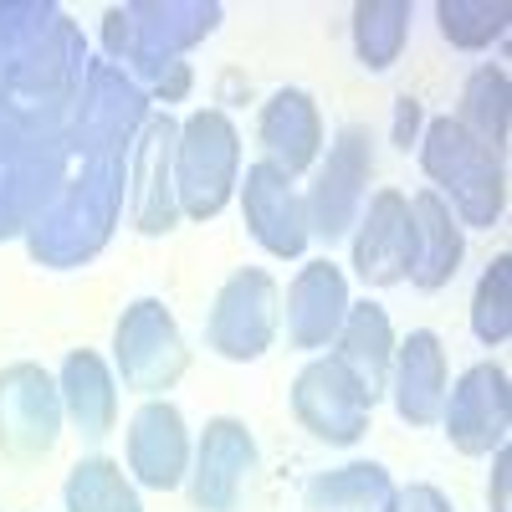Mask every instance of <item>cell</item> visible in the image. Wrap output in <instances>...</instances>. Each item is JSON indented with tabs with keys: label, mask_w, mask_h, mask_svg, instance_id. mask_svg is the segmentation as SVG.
Masks as SVG:
<instances>
[{
	"label": "cell",
	"mask_w": 512,
	"mask_h": 512,
	"mask_svg": "<svg viewBox=\"0 0 512 512\" xmlns=\"http://www.w3.org/2000/svg\"><path fill=\"white\" fill-rule=\"evenodd\" d=\"M88 47L62 6L47 0H0V113L67 134Z\"/></svg>",
	"instance_id": "6da1fadb"
},
{
	"label": "cell",
	"mask_w": 512,
	"mask_h": 512,
	"mask_svg": "<svg viewBox=\"0 0 512 512\" xmlns=\"http://www.w3.org/2000/svg\"><path fill=\"white\" fill-rule=\"evenodd\" d=\"M216 0H128L103 11V62L123 67L149 103H185L195 88L190 52L221 31Z\"/></svg>",
	"instance_id": "7a4b0ae2"
},
{
	"label": "cell",
	"mask_w": 512,
	"mask_h": 512,
	"mask_svg": "<svg viewBox=\"0 0 512 512\" xmlns=\"http://www.w3.org/2000/svg\"><path fill=\"white\" fill-rule=\"evenodd\" d=\"M128 200V159L113 154H77L67 149V169L41 205V216L26 226V256L47 272L88 267L93 256L108 251L118 216Z\"/></svg>",
	"instance_id": "3957f363"
},
{
	"label": "cell",
	"mask_w": 512,
	"mask_h": 512,
	"mask_svg": "<svg viewBox=\"0 0 512 512\" xmlns=\"http://www.w3.org/2000/svg\"><path fill=\"white\" fill-rule=\"evenodd\" d=\"M415 154H420V169L431 180V190L461 221V231H492L507 216V164L482 154L461 134V123L451 113L425 118V134H420Z\"/></svg>",
	"instance_id": "277c9868"
},
{
	"label": "cell",
	"mask_w": 512,
	"mask_h": 512,
	"mask_svg": "<svg viewBox=\"0 0 512 512\" xmlns=\"http://www.w3.org/2000/svg\"><path fill=\"white\" fill-rule=\"evenodd\" d=\"M241 185V134L226 108H195L175 139V195L185 221H216Z\"/></svg>",
	"instance_id": "5b68a950"
},
{
	"label": "cell",
	"mask_w": 512,
	"mask_h": 512,
	"mask_svg": "<svg viewBox=\"0 0 512 512\" xmlns=\"http://www.w3.org/2000/svg\"><path fill=\"white\" fill-rule=\"evenodd\" d=\"M67 169V134L0 113V241L26 236V226L52 200Z\"/></svg>",
	"instance_id": "8992f818"
},
{
	"label": "cell",
	"mask_w": 512,
	"mask_h": 512,
	"mask_svg": "<svg viewBox=\"0 0 512 512\" xmlns=\"http://www.w3.org/2000/svg\"><path fill=\"white\" fill-rule=\"evenodd\" d=\"M113 374L123 390L144 400H169V390L190 374V344L159 297H134L113 328Z\"/></svg>",
	"instance_id": "52a82bcc"
},
{
	"label": "cell",
	"mask_w": 512,
	"mask_h": 512,
	"mask_svg": "<svg viewBox=\"0 0 512 512\" xmlns=\"http://www.w3.org/2000/svg\"><path fill=\"white\" fill-rule=\"evenodd\" d=\"M282 333V287L262 267H241L221 282L205 318V349L226 364H256Z\"/></svg>",
	"instance_id": "ba28073f"
},
{
	"label": "cell",
	"mask_w": 512,
	"mask_h": 512,
	"mask_svg": "<svg viewBox=\"0 0 512 512\" xmlns=\"http://www.w3.org/2000/svg\"><path fill=\"white\" fill-rule=\"evenodd\" d=\"M369 185H374V139L364 123H344L333 134L328 154H318L313 164V185L303 190V205H308V236L313 241H338L349 236L359 210L369 200Z\"/></svg>",
	"instance_id": "9c48e42d"
},
{
	"label": "cell",
	"mask_w": 512,
	"mask_h": 512,
	"mask_svg": "<svg viewBox=\"0 0 512 512\" xmlns=\"http://www.w3.org/2000/svg\"><path fill=\"white\" fill-rule=\"evenodd\" d=\"M149 113H154L149 93L123 67L88 62L77 108H72V123H67V149L128 159V149H134V139H139V128L149 123Z\"/></svg>",
	"instance_id": "30bf717a"
},
{
	"label": "cell",
	"mask_w": 512,
	"mask_h": 512,
	"mask_svg": "<svg viewBox=\"0 0 512 512\" xmlns=\"http://www.w3.org/2000/svg\"><path fill=\"white\" fill-rule=\"evenodd\" d=\"M62 395L57 374H47L31 359H16L0 369V456L36 461L62 441Z\"/></svg>",
	"instance_id": "8fae6325"
},
{
	"label": "cell",
	"mask_w": 512,
	"mask_h": 512,
	"mask_svg": "<svg viewBox=\"0 0 512 512\" xmlns=\"http://www.w3.org/2000/svg\"><path fill=\"white\" fill-rule=\"evenodd\" d=\"M175 139L180 123L169 113H149V123L139 128L134 149H128V226L139 236H169L185 216H180V195H175Z\"/></svg>",
	"instance_id": "7c38bea8"
},
{
	"label": "cell",
	"mask_w": 512,
	"mask_h": 512,
	"mask_svg": "<svg viewBox=\"0 0 512 512\" xmlns=\"http://www.w3.org/2000/svg\"><path fill=\"white\" fill-rule=\"evenodd\" d=\"M441 431L456 456H492L512 431V379L497 359L466 369L441 405Z\"/></svg>",
	"instance_id": "4fadbf2b"
},
{
	"label": "cell",
	"mask_w": 512,
	"mask_h": 512,
	"mask_svg": "<svg viewBox=\"0 0 512 512\" xmlns=\"http://www.w3.org/2000/svg\"><path fill=\"white\" fill-rule=\"evenodd\" d=\"M292 420L323 446H359L369 436L374 405L354 384V374L333 354H318L292 379Z\"/></svg>",
	"instance_id": "5bb4252c"
},
{
	"label": "cell",
	"mask_w": 512,
	"mask_h": 512,
	"mask_svg": "<svg viewBox=\"0 0 512 512\" xmlns=\"http://www.w3.org/2000/svg\"><path fill=\"white\" fill-rule=\"evenodd\" d=\"M256 472V436L236 415H210L190 456V502L200 512H236L246 482Z\"/></svg>",
	"instance_id": "9a60e30c"
},
{
	"label": "cell",
	"mask_w": 512,
	"mask_h": 512,
	"mask_svg": "<svg viewBox=\"0 0 512 512\" xmlns=\"http://www.w3.org/2000/svg\"><path fill=\"white\" fill-rule=\"evenodd\" d=\"M241 195V216H246V231L251 241L262 246L277 262H297L308 251V205H303V190L297 180H287L282 169H272L267 159L246 164V175L236 185Z\"/></svg>",
	"instance_id": "2e32d148"
},
{
	"label": "cell",
	"mask_w": 512,
	"mask_h": 512,
	"mask_svg": "<svg viewBox=\"0 0 512 512\" xmlns=\"http://www.w3.org/2000/svg\"><path fill=\"white\" fill-rule=\"evenodd\" d=\"M123 456H128V477H134V487H149V492L185 487L190 456H195L185 410L175 400H144L134 410V420H128Z\"/></svg>",
	"instance_id": "e0dca14e"
},
{
	"label": "cell",
	"mask_w": 512,
	"mask_h": 512,
	"mask_svg": "<svg viewBox=\"0 0 512 512\" xmlns=\"http://www.w3.org/2000/svg\"><path fill=\"white\" fill-rule=\"evenodd\" d=\"M410 195L395 185L369 190L354 221V277L364 287H400L410 282Z\"/></svg>",
	"instance_id": "ac0fdd59"
},
{
	"label": "cell",
	"mask_w": 512,
	"mask_h": 512,
	"mask_svg": "<svg viewBox=\"0 0 512 512\" xmlns=\"http://www.w3.org/2000/svg\"><path fill=\"white\" fill-rule=\"evenodd\" d=\"M349 277L344 267H333L328 256H313V262L297 267L292 287H287V308H282V323H287V344L292 349H333L338 328L349 318Z\"/></svg>",
	"instance_id": "d6986e66"
},
{
	"label": "cell",
	"mask_w": 512,
	"mask_h": 512,
	"mask_svg": "<svg viewBox=\"0 0 512 512\" xmlns=\"http://www.w3.org/2000/svg\"><path fill=\"white\" fill-rule=\"evenodd\" d=\"M451 390V364H446V344L431 328H410L395 344V364H390V395L395 415L410 425V431H425V425H441V405Z\"/></svg>",
	"instance_id": "ffe728a7"
},
{
	"label": "cell",
	"mask_w": 512,
	"mask_h": 512,
	"mask_svg": "<svg viewBox=\"0 0 512 512\" xmlns=\"http://www.w3.org/2000/svg\"><path fill=\"white\" fill-rule=\"evenodd\" d=\"M256 144L272 169H282L287 180L308 175L323 154V113L318 98L303 88H277L262 113H256Z\"/></svg>",
	"instance_id": "44dd1931"
},
{
	"label": "cell",
	"mask_w": 512,
	"mask_h": 512,
	"mask_svg": "<svg viewBox=\"0 0 512 512\" xmlns=\"http://www.w3.org/2000/svg\"><path fill=\"white\" fill-rule=\"evenodd\" d=\"M410 287L420 292H441L456 282L461 262H466V231L446 210V200L436 190H415L410 195Z\"/></svg>",
	"instance_id": "7402d4cb"
},
{
	"label": "cell",
	"mask_w": 512,
	"mask_h": 512,
	"mask_svg": "<svg viewBox=\"0 0 512 512\" xmlns=\"http://www.w3.org/2000/svg\"><path fill=\"white\" fill-rule=\"evenodd\" d=\"M62 415L82 441H103L118 431V374L98 349H67L57 369Z\"/></svg>",
	"instance_id": "603a6c76"
},
{
	"label": "cell",
	"mask_w": 512,
	"mask_h": 512,
	"mask_svg": "<svg viewBox=\"0 0 512 512\" xmlns=\"http://www.w3.org/2000/svg\"><path fill=\"white\" fill-rule=\"evenodd\" d=\"M395 344H400L395 323H390V313H384L379 303H349V318H344V328H338V338H333L328 354L354 374V384L364 390V400L379 405L384 390H390Z\"/></svg>",
	"instance_id": "cb8c5ba5"
},
{
	"label": "cell",
	"mask_w": 512,
	"mask_h": 512,
	"mask_svg": "<svg viewBox=\"0 0 512 512\" xmlns=\"http://www.w3.org/2000/svg\"><path fill=\"white\" fill-rule=\"evenodd\" d=\"M461 123V134L472 139L482 154H492L497 164H507V144H512V82L502 62H482L461 88V103L451 113Z\"/></svg>",
	"instance_id": "d4e9b609"
},
{
	"label": "cell",
	"mask_w": 512,
	"mask_h": 512,
	"mask_svg": "<svg viewBox=\"0 0 512 512\" xmlns=\"http://www.w3.org/2000/svg\"><path fill=\"white\" fill-rule=\"evenodd\" d=\"M303 502L308 512H390L395 477L379 461H349V466H333V472L313 477Z\"/></svg>",
	"instance_id": "484cf974"
},
{
	"label": "cell",
	"mask_w": 512,
	"mask_h": 512,
	"mask_svg": "<svg viewBox=\"0 0 512 512\" xmlns=\"http://www.w3.org/2000/svg\"><path fill=\"white\" fill-rule=\"evenodd\" d=\"M410 0H359L349 11V31H354V57L364 72H390L405 57L410 41Z\"/></svg>",
	"instance_id": "4316f807"
},
{
	"label": "cell",
	"mask_w": 512,
	"mask_h": 512,
	"mask_svg": "<svg viewBox=\"0 0 512 512\" xmlns=\"http://www.w3.org/2000/svg\"><path fill=\"white\" fill-rule=\"evenodd\" d=\"M62 502H67V512H144L134 477H128L123 461H113V456L72 461V472L62 482Z\"/></svg>",
	"instance_id": "83f0119b"
},
{
	"label": "cell",
	"mask_w": 512,
	"mask_h": 512,
	"mask_svg": "<svg viewBox=\"0 0 512 512\" xmlns=\"http://www.w3.org/2000/svg\"><path fill=\"white\" fill-rule=\"evenodd\" d=\"M436 26L456 52H487L492 41L507 36L512 26V6L507 0H441L436 6Z\"/></svg>",
	"instance_id": "f1b7e54d"
},
{
	"label": "cell",
	"mask_w": 512,
	"mask_h": 512,
	"mask_svg": "<svg viewBox=\"0 0 512 512\" xmlns=\"http://www.w3.org/2000/svg\"><path fill=\"white\" fill-rule=\"evenodd\" d=\"M472 333L482 349H502L512 338V256L497 251L472 292Z\"/></svg>",
	"instance_id": "f546056e"
},
{
	"label": "cell",
	"mask_w": 512,
	"mask_h": 512,
	"mask_svg": "<svg viewBox=\"0 0 512 512\" xmlns=\"http://www.w3.org/2000/svg\"><path fill=\"white\" fill-rule=\"evenodd\" d=\"M420 134H425V108H420V98L400 93V98H395V123H390V144H395L400 154H410V149L420 144Z\"/></svg>",
	"instance_id": "4dcf8cb0"
},
{
	"label": "cell",
	"mask_w": 512,
	"mask_h": 512,
	"mask_svg": "<svg viewBox=\"0 0 512 512\" xmlns=\"http://www.w3.org/2000/svg\"><path fill=\"white\" fill-rule=\"evenodd\" d=\"M390 512H456V502L436 482H410V487H395Z\"/></svg>",
	"instance_id": "1f68e13d"
},
{
	"label": "cell",
	"mask_w": 512,
	"mask_h": 512,
	"mask_svg": "<svg viewBox=\"0 0 512 512\" xmlns=\"http://www.w3.org/2000/svg\"><path fill=\"white\" fill-rule=\"evenodd\" d=\"M487 507H492V512H512V451H507V446H497V451H492Z\"/></svg>",
	"instance_id": "d6a6232c"
}]
</instances>
